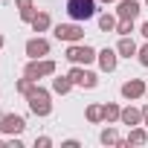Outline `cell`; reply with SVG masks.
<instances>
[{"instance_id":"15","label":"cell","mask_w":148,"mask_h":148,"mask_svg":"<svg viewBox=\"0 0 148 148\" xmlns=\"http://www.w3.org/2000/svg\"><path fill=\"white\" fill-rule=\"evenodd\" d=\"M148 142V128L145 125H134L128 131V145H145Z\"/></svg>"},{"instance_id":"24","label":"cell","mask_w":148,"mask_h":148,"mask_svg":"<svg viewBox=\"0 0 148 148\" xmlns=\"http://www.w3.org/2000/svg\"><path fill=\"white\" fill-rule=\"evenodd\" d=\"M49 145H52L49 136H38V139H35V148H49Z\"/></svg>"},{"instance_id":"5","label":"cell","mask_w":148,"mask_h":148,"mask_svg":"<svg viewBox=\"0 0 148 148\" xmlns=\"http://www.w3.org/2000/svg\"><path fill=\"white\" fill-rule=\"evenodd\" d=\"M96 55H99V52H96L93 47H87V44L79 41V44H70V47H67V55H64V58H67L70 64H84V67H87V64L96 61Z\"/></svg>"},{"instance_id":"31","label":"cell","mask_w":148,"mask_h":148,"mask_svg":"<svg viewBox=\"0 0 148 148\" xmlns=\"http://www.w3.org/2000/svg\"><path fill=\"white\" fill-rule=\"evenodd\" d=\"M142 6H148V0H142Z\"/></svg>"},{"instance_id":"7","label":"cell","mask_w":148,"mask_h":148,"mask_svg":"<svg viewBox=\"0 0 148 148\" xmlns=\"http://www.w3.org/2000/svg\"><path fill=\"white\" fill-rule=\"evenodd\" d=\"M26 131V119L21 113H3L0 116V134H6V136H18Z\"/></svg>"},{"instance_id":"11","label":"cell","mask_w":148,"mask_h":148,"mask_svg":"<svg viewBox=\"0 0 148 148\" xmlns=\"http://www.w3.org/2000/svg\"><path fill=\"white\" fill-rule=\"evenodd\" d=\"M96 61H99L102 73H113V70H116V64H119V52H116V49H110V47H105V49H99Z\"/></svg>"},{"instance_id":"22","label":"cell","mask_w":148,"mask_h":148,"mask_svg":"<svg viewBox=\"0 0 148 148\" xmlns=\"http://www.w3.org/2000/svg\"><path fill=\"white\" fill-rule=\"evenodd\" d=\"M116 32H119V35H131V32H134V21H122V18H119Z\"/></svg>"},{"instance_id":"32","label":"cell","mask_w":148,"mask_h":148,"mask_svg":"<svg viewBox=\"0 0 148 148\" xmlns=\"http://www.w3.org/2000/svg\"><path fill=\"white\" fill-rule=\"evenodd\" d=\"M145 96H148V90H145Z\"/></svg>"},{"instance_id":"25","label":"cell","mask_w":148,"mask_h":148,"mask_svg":"<svg viewBox=\"0 0 148 148\" xmlns=\"http://www.w3.org/2000/svg\"><path fill=\"white\" fill-rule=\"evenodd\" d=\"M15 6H18V12H21V9H35L32 0H15Z\"/></svg>"},{"instance_id":"10","label":"cell","mask_w":148,"mask_h":148,"mask_svg":"<svg viewBox=\"0 0 148 148\" xmlns=\"http://www.w3.org/2000/svg\"><path fill=\"white\" fill-rule=\"evenodd\" d=\"M139 12H142L139 0H119L116 3V18H122V21H136Z\"/></svg>"},{"instance_id":"18","label":"cell","mask_w":148,"mask_h":148,"mask_svg":"<svg viewBox=\"0 0 148 148\" xmlns=\"http://www.w3.org/2000/svg\"><path fill=\"white\" fill-rule=\"evenodd\" d=\"M102 113H105V122H108V125H113V122H119L122 108H119L116 102H105V105H102Z\"/></svg>"},{"instance_id":"1","label":"cell","mask_w":148,"mask_h":148,"mask_svg":"<svg viewBox=\"0 0 148 148\" xmlns=\"http://www.w3.org/2000/svg\"><path fill=\"white\" fill-rule=\"evenodd\" d=\"M23 99H26V105H29V110H32L35 116H41V119H44V116H49V113H52L49 90H44V87H41L38 82L32 84V90H29V93H26Z\"/></svg>"},{"instance_id":"23","label":"cell","mask_w":148,"mask_h":148,"mask_svg":"<svg viewBox=\"0 0 148 148\" xmlns=\"http://www.w3.org/2000/svg\"><path fill=\"white\" fill-rule=\"evenodd\" d=\"M136 58H139V64H142V67H148V44H142V47H139Z\"/></svg>"},{"instance_id":"27","label":"cell","mask_w":148,"mask_h":148,"mask_svg":"<svg viewBox=\"0 0 148 148\" xmlns=\"http://www.w3.org/2000/svg\"><path fill=\"white\" fill-rule=\"evenodd\" d=\"M139 32H142V38H145V41H148V21H145V23H142V26H139Z\"/></svg>"},{"instance_id":"3","label":"cell","mask_w":148,"mask_h":148,"mask_svg":"<svg viewBox=\"0 0 148 148\" xmlns=\"http://www.w3.org/2000/svg\"><path fill=\"white\" fill-rule=\"evenodd\" d=\"M23 76L38 82V79H47V76H55V61L52 58H29L26 67H23Z\"/></svg>"},{"instance_id":"19","label":"cell","mask_w":148,"mask_h":148,"mask_svg":"<svg viewBox=\"0 0 148 148\" xmlns=\"http://www.w3.org/2000/svg\"><path fill=\"white\" fill-rule=\"evenodd\" d=\"M84 119H87L90 125H99V122H105L102 105H87V110H84Z\"/></svg>"},{"instance_id":"17","label":"cell","mask_w":148,"mask_h":148,"mask_svg":"<svg viewBox=\"0 0 148 148\" xmlns=\"http://www.w3.org/2000/svg\"><path fill=\"white\" fill-rule=\"evenodd\" d=\"M73 87H76V84L70 82V76H55L52 79V93H58V96H67Z\"/></svg>"},{"instance_id":"4","label":"cell","mask_w":148,"mask_h":148,"mask_svg":"<svg viewBox=\"0 0 148 148\" xmlns=\"http://www.w3.org/2000/svg\"><path fill=\"white\" fill-rule=\"evenodd\" d=\"M67 76H70V82L76 84V87H87V90L99 87V76H96L93 70H84V64H73Z\"/></svg>"},{"instance_id":"2","label":"cell","mask_w":148,"mask_h":148,"mask_svg":"<svg viewBox=\"0 0 148 148\" xmlns=\"http://www.w3.org/2000/svg\"><path fill=\"white\" fill-rule=\"evenodd\" d=\"M67 15H70V21L84 23L99 15V3L96 0H67Z\"/></svg>"},{"instance_id":"12","label":"cell","mask_w":148,"mask_h":148,"mask_svg":"<svg viewBox=\"0 0 148 148\" xmlns=\"http://www.w3.org/2000/svg\"><path fill=\"white\" fill-rule=\"evenodd\" d=\"M119 122H122V125H128V128H134V125H142V108H134V105L122 108V113H119Z\"/></svg>"},{"instance_id":"28","label":"cell","mask_w":148,"mask_h":148,"mask_svg":"<svg viewBox=\"0 0 148 148\" xmlns=\"http://www.w3.org/2000/svg\"><path fill=\"white\" fill-rule=\"evenodd\" d=\"M142 125H145V128H148V105H145V108H142Z\"/></svg>"},{"instance_id":"30","label":"cell","mask_w":148,"mask_h":148,"mask_svg":"<svg viewBox=\"0 0 148 148\" xmlns=\"http://www.w3.org/2000/svg\"><path fill=\"white\" fill-rule=\"evenodd\" d=\"M3 44H6V38H3V35H0V49H3Z\"/></svg>"},{"instance_id":"14","label":"cell","mask_w":148,"mask_h":148,"mask_svg":"<svg viewBox=\"0 0 148 148\" xmlns=\"http://www.w3.org/2000/svg\"><path fill=\"white\" fill-rule=\"evenodd\" d=\"M29 26H32V32H47V29L52 26V18H49V12H35V18L29 21Z\"/></svg>"},{"instance_id":"26","label":"cell","mask_w":148,"mask_h":148,"mask_svg":"<svg viewBox=\"0 0 148 148\" xmlns=\"http://www.w3.org/2000/svg\"><path fill=\"white\" fill-rule=\"evenodd\" d=\"M61 145H64V148H79V139H64Z\"/></svg>"},{"instance_id":"21","label":"cell","mask_w":148,"mask_h":148,"mask_svg":"<svg viewBox=\"0 0 148 148\" xmlns=\"http://www.w3.org/2000/svg\"><path fill=\"white\" fill-rule=\"evenodd\" d=\"M32 84H35V82H32V79H26V76H23V79H18V82H15V90H18V93H21V96H26V93H29V90H32Z\"/></svg>"},{"instance_id":"8","label":"cell","mask_w":148,"mask_h":148,"mask_svg":"<svg viewBox=\"0 0 148 148\" xmlns=\"http://www.w3.org/2000/svg\"><path fill=\"white\" fill-rule=\"evenodd\" d=\"M145 90H148V84H145L142 79H128V82L119 87L122 99H128V102H136V99H142V96H145Z\"/></svg>"},{"instance_id":"9","label":"cell","mask_w":148,"mask_h":148,"mask_svg":"<svg viewBox=\"0 0 148 148\" xmlns=\"http://www.w3.org/2000/svg\"><path fill=\"white\" fill-rule=\"evenodd\" d=\"M23 52H26L29 58H47V55H49V41L41 38V35H35V38H29V41L23 44Z\"/></svg>"},{"instance_id":"6","label":"cell","mask_w":148,"mask_h":148,"mask_svg":"<svg viewBox=\"0 0 148 148\" xmlns=\"http://www.w3.org/2000/svg\"><path fill=\"white\" fill-rule=\"evenodd\" d=\"M52 35H55L58 41H64V44H79V41H84V26H82L79 21H73V23H58V26L52 29Z\"/></svg>"},{"instance_id":"20","label":"cell","mask_w":148,"mask_h":148,"mask_svg":"<svg viewBox=\"0 0 148 148\" xmlns=\"http://www.w3.org/2000/svg\"><path fill=\"white\" fill-rule=\"evenodd\" d=\"M99 142H102V145H119L122 136L116 134V128H105V131L99 134Z\"/></svg>"},{"instance_id":"29","label":"cell","mask_w":148,"mask_h":148,"mask_svg":"<svg viewBox=\"0 0 148 148\" xmlns=\"http://www.w3.org/2000/svg\"><path fill=\"white\" fill-rule=\"evenodd\" d=\"M96 3H102V6H110V3H113V0H96Z\"/></svg>"},{"instance_id":"16","label":"cell","mask_w":148,"mask_h":148,"mask_svg":"<svg viewBox=\"0 0 148 148\" xmlns=\"http://www.w3.org/2000/svg\"><path fill=\"white\" fill-rule=\"evenodd\" d=\"M96 23H99V29H102V32H116L119 18H116V15H110V12H102V15H96Z\"/></svg>"},{"instance_id":"13","label":"cell","mask_w":148,"mask_h":148,"mask_svg":"<svg viewBox=\"0 0 148 148\" xmlns=\"http://www.w3.org/2000/svg\"><path fill=\"white\" fill-rule=\"evenodd\" d=\"M116 52H119V58H134V55L139 52V47H136V41H134L131 35H122L119 44H116Z\"/></svg>"}]
</instances>
